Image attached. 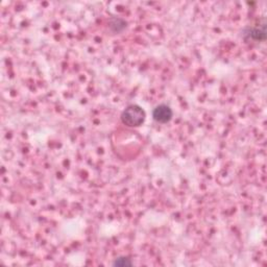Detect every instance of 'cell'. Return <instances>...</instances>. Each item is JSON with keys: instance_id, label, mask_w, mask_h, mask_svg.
<instances>
[{"instance_id": "1", "label": "cell", "mask_w": 267, "mask_h": 267, "mask_svg": "<svg viewBox=\"0 0 267 267\" xmlns=\"http://www.w3.org/2000/svg\"><path fill=\"white\" fill-rule=\"evenodd\" d=\"M145 111L138 104H131L121 114V121L130 128H138L145 121Z\"/></svg>"}, {"instance_id": "2", "label": "cell", "mask_w": 267, "mask_h": 267, "mask_svg": "<svg viewBox=\"0 0 267 267\" xmlns=\"http://www.w3.org/2000/svg\"><path fill=\"white\" fill-rule=\"evenodd\" d=\"M172 110L167 104H159L152 111V118L159 123H167L172 119Z\"/></svg>"}, {"instance_id": "3", "label": "cell", "mask_w": 267, "mask_h": 267, "mask_svg": "<svg viewBox=\"0 0 267 267\" xmlns=\"http://www.w3.org/2000/svg\"><path fill=\"white\" fill-rule=\"evenodd\" d=\"M243 37L245 40L264 41L266 39V26L265 23L262 27H248L243 31Z\"/></svg>"}, {"instance_id": "4", "label": "cell", "mask_w": 267, "mask_h": 267, "mask_svg": "<svg viewBox=\"0 0 267 267\" xmlns=\"http://www.w3.org/2000/svg\"><path fill=\"white\" fill-rule=\"evenodd\" d=\"M110 27H111V30L113 31L114 33H120L126 27V22L123 19L114 18V19L111 20Z\"/></svg>"}, {"instance_id": "5", "label": "cell", "mask_w": 267, "mask_h": 267, "mask_svg": "<svg viewBox=\"0 0 267 267\" xmlns=\"http://www.w3.org/2000/svg\"><path fill=\"white\" fill-rule=\"evenodd\" d=\"M113 265L114 266L125 267V266H132L133 262L131 261V259H129L128 257H118L114 260Z\"/></svg>"}]
</instances>
